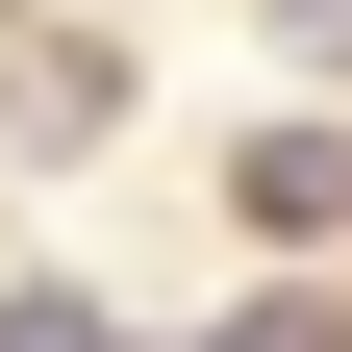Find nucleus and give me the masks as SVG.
I'll use <instances>...</instances> for the list:
<instances>
[{"mask_svg": "<svg viewBox=\"0 0 352 352\" xmlns=\"http://www.w3.org/2000/svg\"><path fill=\"white\" fill-rule=\"evenodd\" d=\"M126 126H151L126 0H0V176H101Z\"/></svg>", "mask_w": 352, "mask_h": 352, "instance_id": "obj_1", "label": "nucleus"}, {"mask_svg": "<svg viewBox=\"0 0 352 352\" xmlns=\"http://www.w3.org/2000/svg\"><path fill=\"white\" fill-rule=\"evenodd\" d=\"M201 201H227L252 277H352V101H252L227 151H201Z\"/></svg>", "mask_w": 352, "mask_h": 352, "instance_id": "obj_2", "label": "nucleus"}, {"mask_svg": "<svg viewBox=\"0 0 352 352\" xmlns=\"http://www.w3.org/2000/svg\"><path fill=\"white\" fill-rule=\"evenodd\" d=\"M0 352H151V327H126L76 252H0Z\"/></svg>", "mask_w": 352, "mask_h": 352, "instance_id": "obj_3", "label": "nucleus"}, {"mask_svg": "<svg viewBox=\"0 0 352 352\" xmlns=\"http://www.w3.org/2000/svg\"><path fill=\"white\" fill-rule=\"evenodd\" d=\"M252 51H277V101H352V0H252Z\"/></svg>", "mask_w": 352, "mask_h": 352, "instance_id": "obj_4", "label": "nucleus"}]
</instances>
